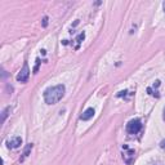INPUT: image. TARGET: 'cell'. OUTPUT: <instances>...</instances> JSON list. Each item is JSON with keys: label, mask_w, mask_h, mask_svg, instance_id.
I'll list each match as a JSON object with an SVG mask.
<instances>
[{"label": "cell", "mask_w": 165, "mask_h": 165, "mask_svg": "<svg viewBox=\"0 0 165 165\" xmlns=\"http://www.w3.org/2000/svg\"><path fill=\"white\" fill-rule=\"evenodd\" d=\"M65 92H66V88L62 84H58L56 87H51V88L45 89V92H44L45 103H48V105H56V103H58L63 98Z\"/></svg>", "instance_id": "cell-1"}, {"label": "cell", "mask_w": 165, "mask_h": 165, "mask_svg": "<svg viewBox=\"0 0 165 165\" xmlns=\"http://www.w3.org/2000/svg\"><path fill=\"white\" fill-rule=\"evenodd\" d=\"M142 129V123L139 119H133L126 124V132L129 134H137Z\"/></svg>", "instance_id": "cell-2"}, {"label": "cell", "mask_w": 165, "mask_h": 165, "mask_svg": "<svg viewBox=\"0 0 165 165\" xmlns=\"http://www.w3.org/2000/svg\"><path fill=\"white\" fill-rule=\"evenodd\" d=\"M28 76H30V69H28V65L25 62L23 63L22 70L20 71V74L17 75V80L21 81V83H26L28 80Z\"/></svg>", "instance_id": "cell-3"}, {"label": "cell", "mask_w": 165, "mask_h": 165, "mask_svg": "<svg viewBox=\"0 0 165 165\" xmlns=\"http://www.w3.org/2000/svg\"><path fill=\"white\" fill-rule=\"evenodd\" d=\"M124 150H126V152L123 155V159L126 164H132L133 163V159H134V150L128 148L126 146H124Z\"/></svg>", "instance_id": "cell-4"}, {"label": "cell", "mask_w": 165, "mask_h": 165, "mask_svg": "<svg viewBox=\"0 0 165 165\" xmlns=\"http://www.w3.org/2000/svg\"><path fill=\"white\" fill-rule=\"evenodd\" d=\"M22 144V138L21 137H14L10 141H8V147L9 148H18Z\"/></svg>", "instance_id": "cell-5"}, {"label": "cell", "mask_w": 165, "mask_h": 165, "mask_svg": "<svg viewBox=\"0 0 165 165\" xmlns=\"http://www.w3.org/2000/svg\"><path fill=\"white\" fill-rule=\"evenodd\" d=\"M94 116V110L92 108V107H89V108H87L85 111L83 112V115L80 116V119L81 120H84V121H87V120H90Z\"/></svg>", "instance_id": "cell-6"}, {"label": "cell", "mask_w": 165, "mask_h": 165, "mask_svg": "<svg viewBox=\"0 0 165 165\" xmlns=\"http://www.w3.org/2000/svg\"><path fill=\"white\" fill-rule=\"evenodd\" d=\"M31 150H32V144H28L26 147V150H25V152H23V159L28 156V154H30V151H31ZM23 159H22V161H23Z\"/></svg>", "instance_id": "cell-7"}, {"label": "cell", "mask_w": 165, "mask_h": 165, "mask_svg": "<svg viewBox=\"0 0 165 165\" xmlns=\"http://www.w3.org/2000/svg\"><path fill=\"white\" fill-rule=\"evenodd\" d=\"M84 39H85V32H81L80 35H79V36H77V39H76V41H77V44H80V43H81V41H83Z\"/></svg>", "instance_id": "cell-8"}, {"label": "cell", "mask_w": 165, "mask_h": 165, "mask_svg": "<svg viewBox=\"0 0 165 165\" xmlns=\"http://www.w3.org/2000/svg\"><path fill=\"white\" fill-rule=\"evenodd\" d=\"M39 65H40V59L38 58V59H36V66H35V69H34V72H38V70H39Z\"/></svg>", "instance_id": "cell-9"}, {"label": "cell", "mask_w": 165, "mask_h": 165, "mask_svg": "<svg viewBox=\"0 0 165 165\" xmlns=\"http://www.w3.org/2000/svg\"><path fill=\"white\" fill-rule=\"evenodd\" d=\"M8 110H9V107H8V108H5L4 111H3V123L5 121V118H7V112H8Z\"/></svg>", "instance_id": "cell-10"}, {"label": "cell", "mask_w": 165, "mask_h": 165, "mask_svg": "<svg viewBox=\"0 0 165 165\" xmlns=\"http://www.w3.org/2000/svg\"><path fill=\"white\" fill-rule=\"evenodd\" d=\"M47 25H48V18H47V17H44V20H43V26L47 27Z\"/></svg>", "instance_id": "cell-11"}, {"label": "cell", "mask_w": 165, "mask_h": 165, "mask_svg": "<svg viewBox=\"0 0 165 165\" xmlns=\"http://www.w3.org/2000/svg\"><path fill=\"white\" fill-rule=\"evenodd\" d=\"M160 147L165 150V139H164V141H161V142H160Z\"/></svg>", "instance_id": "cell-12"}, {"label": "cell", "mask_w": 165, "mask_h": 165, "mask_svg": "<svg viewBox=\"0 0 165 165\" xmlns=\"http://www.w3.org/2000/svg\"><path fill=\"white\" fill-rule=\"evenodd\" d=\"M163 8H164V12H165V2L163 3Z\"/></svg>", "instance_id": "cell-13"}, {"label": "cell", "mask_w": 165, "mask_h": 165, "mask_svg": "<svg viewBox=\"0 0 165 165\" xmlns=\"http://www.w3.org/2000/svg\"><path fill=\"white\" fill-rule=\"evenodd\" d=\"M164 120H165V107H164Z\"/></svg>", "instance_id": "cell-14"}]
</instances>
